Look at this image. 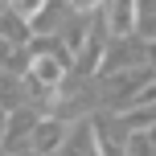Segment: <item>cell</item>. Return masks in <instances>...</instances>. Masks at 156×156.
<instances>
[{
    "mask_svg": "<svg viewBox=\"0 0 156 156\" xmlns=\"http://www.w3.org/2000/svg\"><path fill=\"white\" fill-rule=\"evenodd\" d=\"M29 82L41 86V90H58L66 82V58L58 49H37L29 58Z\"/></svg>",
    "mask_w": 156,
    "mask_h": 156,
    "instance_id": "1",
    "label": "cell"
},
{
    "mask_svg": "<svg viewBox=\"0 0 156 156\" xmlns=\"http://www.w3.org/2000/svg\"><path fill=\"white\" fill-rule=\"evenodd\" d=\"M103 29L115 41H127L140 29V0H107V21H103Z\"/></svg>",
    "mask_w": 156,
    "mask_h": 156,
    "instance_id": "2",
    "label": "cell"
},
{
    "mask_svg": "<svg viewBox=\"0 0 156 156\" xmlns=\"http://www.w3.org/2000/svg\"><path fill=\"white\" fill-rule=\"evenodd\" d=\"M66 140H70V123L66 119H58V115H45L37 123V132H33V152H41V156H54L58 148H66Z\"/></svg>",
    "mask_w": 156,
    "mask_h": 156,
    "instance_id": "3",
    "label": "cell"
},
{
    "mask_svg": "<svg viewBox=\"0 0 156 156\" xmlns=\"http://www.w3.org/2000/svg\"><path fill=\"white\" fill-rule=\"evenodd\" d=\"M144 66V45H136V41H115V45H107V58H103V74H127V70H140Z\"/></svg>",
    "mask_w": 156,
    "mask_h": 156,
    "instance_id": "4",
    "label": "cell"
},
{
    "mask_svg": "<svg viewBox=\"0 0 156 156\" xmlns=\"http://www.w3.org/2000/svg\"><path fill=\"white\" fill-rule=\"evenodd\" d=\"M103 58H107V29H99V25H94V29H90V41H86V49L74 58V62H78V74H94V70H103Z\"/></svg>",
    "mask_w": 156,
    "mask_h": 156,
    "instance_id": "5",
    "label": "cell"
},
{
    "mask_svg": "<svg viewBox=\"0 0 156 156\" xmlns=\"http://www.w3.org/2000/svg\"><path fill=\"white\" fill-rule=\"evenodd\" d=\"M37 123H41V119L33 115V111H12V119H8V127H4V140H0V144L8 148V144H21L25 136L33 140V132H37Z\"/></svg>",
    "mask_w": 156,
    "mask_h": 156,
    "instance_id": "6",
    "label": "cell"
},
{
    "mask_svg": "<svg viewBox=\"0 0 156 156\" xmlns=\"http://www.w3.org/2000/svg\"><path fill=\"white\" fill-rule=\"evenodd\" d=\"M45 8H49V0H8V12H12V16H21L25 25H37Z\"/></svg>",
    "mask_w": 156,
    "mask_h": 156,
    "instance_id": "7",
    "label": "cell"
},
{
    "mask_svg": "<svg viewBox=\"0 0 156 156\" xmlns=\"http://www.w3.org/2000/svg\"><path fill=\"white\" fill-rule=\"evenodd\" d=\"M0 37L12 41V45H25V41H29V25H25L21 16H0Z\"/></svg>",
    "mask_w": 156,
    "mask_h": 156,
    "instance_id": "8",
    "label": "cell"
},
{
    "mask_svg": "<svg viewBox=\"0 0 156 156\" xmlns=\"http://www.w3.org/2000/svg\"><path fill=\"white\" fill-rule=\"evenodd\" d=\"M99 4H103V0H66V8H70L74 16H86V12H94Z\"/></svg>",
    "mask_w": 156,
    "mask_h": 156,
    "instance_id": "9",
    "label": "cell"
},
{
    "mask_svg": "<svg viewBox=\"0 0 156 156\" xmlns=\"http://www.w3.org/2000/svg\"><path fill=\"white\" fill-rule=\"evenodd\" d=\"M144 66L156 74V41H148V45H144Z\"/></svg>",
    "mask_w": 156,
    "mask_h": 156,
    "instance_id": "10",
    "label": "cell"
}]
</instances>
